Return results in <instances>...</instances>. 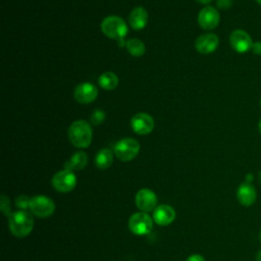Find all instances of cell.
Returning a JSON list of instances; mask_svg holds the SVG:
<instances>
[{
  "label": "cell",
  "mask_w": 261,
  "mask_h": 261,
  "mask_svg": "<svg viewBox=\"0 0 261 261\" xmlns=\"http://www.w3.org/2000/svg\"><path fill=\"white\" fill-rule=\"evenodd\" d=\"M34 217L31 212L17 210L8 217V225L11 233L16 238L28 237L34 228Z\"/></svg>",
  "instance_id": "obj_1"
},
{
  "label": "cell",
  "mask_w": 261,
  "mask_h": 261,
  "mask_svg": "<svg viewBox=\"0 0 261 261\" xmlns=\"http://www.w3.org/2000/svg\"><path fill=\"white\" fill-rule=\"evenodd\" d=\"M93 138V130L90 124L85 120L73 121L68 128V139L76 148H87L90 146Z\"/></svg>",
  "instance_id": "obj_2"
},
{
  "label": "cell",
  "mask_w": 261,
  "mask_h": 261,
  "mask_svg": "<svg viewBox=\"0 0 261 261\" xmlns=\"http://www.w3.org/2000/svg\"><path fill=\"white\" fill-rule=\"evenodd\" d=\"M101 30L106 37L116 40L119 46H123V40L128 30L125 21L121 17L116 15L105 17L101 22Z\"/></svg>",
  "instance_id": "obj_3"
},
{
  "label": "cell",
  "mask_w": 261,
  "mask_h": 261,
  "mask_svg": "<svg viewBox=\"0 0 261 261\" xmlns=\"http://www.w3.org/2000/svg\"><path fill=\"white\" fill-rule=\"evenodd\" d=\"M113 151L120 161L127 162L137 157L140 152V144L133 138H125L114 145Z\"/></svg>",
  "instance_id": "obj_4"
},
{
  "label": "cell",
  "mask_w": 261,
  "mask_h": 261,
  "mask_svg": "<svg viewBox=\"0 0 261 261\" xmlns=\"http://www.w3.org/2000/svg\"><path fill=\"white\" fill-rule=\"evenodd\" d=\"M153 218L146 212H136L128 219V229L137 236L148 234L153 228Z\"/></svg>",
  "instance_id": "obj_5"
},
{
  "label": "cell",
  "mask_w": 261,
  "mask_h": 261,
  "mask_svg": "<svg viewBox=\"0 0 261 261\" xmlns=\"http://www.w3.org/2000/svg\"><path fill=\"white\" fill-rule=\"evenodd\" d=\"M30 211L33 215L39 218H47L55 211V204L52 199L45 195H37L31 198Z\"/></svg>",
  "instance_id": "obj_6"
},
{
  "label": "cell",
  "mask_w": 261,
  "mask_h": 261,
  "mask_svg": "<svg viewBox=\"0 0 261 261\" xmlns=\"http://www.w3.org/2000/svg\"><path fill=\"white\" fill-rule=\"evenodd\" d=\"M52 187L59 193L71 192L76 186V176L73 171L63 169L56 172L52 177Z\"/></svg>",
  "instance_id": "obj_7"
},
{
  "label": "cell",
  "mask_w": 261,
  "mask_h": 261,
  "mask_svg": "<svg viewBox=\"0 0 261 261\" xmlns=\"http://www.w3.org/2000/svg\"><path fill=\"white\" fill-rule=\"evenodd\" d=\"M135 203L140 211L146 213L152 212L157 207V196L152 190L144 188L137 192Z\"/></svg>",
  "instance_id": "obj_8"
},
{
  "label": "cell",
  "mask_w": 261,
  "mask_h": 261,
  "mask_svg": "<svg viewBox=\"0 0 261 261\" xmlns=\"http://www.w3.org/2000/svg\"><path fill=\"white\" fill-rule=\"evenodd\" d=\"M229 43L231 48L240 54L250 51L253 45L251 36L246 31L241 29H237L231 32L229 36Z\"/></svg>",
  "instance_id": "obj_9"
},
{
  "label": "cell",
  "mask_w": 261,
  "mask_h": 261,
  "mask_svg": "<svg viewBox=\"0 0 261 261\" xmlns=\"http://www.w3.org/2000/svg\"><path fill=\"white\" fill-rule=\"evenodd\" d=\"M220 21L219 12L212 6H205L198 14V23L204 30L215 29Z\"/></svg>",
  "instance_id": "obj_10"
},
{
  "label": "cell",
  "mask_w": 261,
  "mask_h": 261,
  "mask_svg": "<svg viewBox=\"0 0 261 261\" xmlns=\"http://www.w3.org/2000/svg\"><path fill=\"white\" fill-rule=\"evenodd\" d=\"M130 126L135 133L139 135H147L154 128V119L148 113H137L130 119Z\"/></svg>",
  "instance_id": "obj_11"
},
{
  "label": "cell",
  "mask_w": 261,
  "mask_h": 261,
  "mask_svg": "<svg viewBox=\"0 0 261 261\" xmlns=\"http://www.w3.org/2000/svg\"><path fill=\"white\" fill-rule=\"evenodd\" d=\"M73 96L79 103L89 104L96 100L98 96V89L91 83H82L75 87Z\"/></svg>",
  "instance_id": "obj_12"
},
{
  "label": "cell",
  "mask_w": 261,
  "mask_h": 261,
  "mask_svg": "<svg viewBox=\"0 0 261 261\" xmlns=\"http://www.w3.org/2000/svg\"><path fill=\"white\" fill-rule=\"evenodd\" d=\"M219 45V39L217 35L208 33L199 36L195 41V48L201 54L213 53Z\"/></svg>",
  "instance_id": "obj_13"
},
{
  "label": "cell",
  "mask_w": 261,
  "mask_h": 261,
  "mask_svg": "<svg viewBox=\"0 0 261 261\" xmlns=\"http://www.w3.org/2000/svg\"><path fill=\"white\" fill-rule=\"evenodd\" d=\"M175 210L173 207L167 205V204H162L159 205L155 208L153 211L152 218L155 223L161 226H166L172 223L175 219Z\"/></svg>",
  "instance_id": "obj_14"
},
{
  "label": "cell",
  "mask_w": 261,
  "mask_h": 261,
  "mask_svg": "<svg viewBox=\"0 0 261 261\" xmlns=\"http://www.w3.org/2000/svg\"><path fill=\"white\" fill-rule=\"evenodd\" d=\"M237 199L244 207L252 206L257 200V191L251 182H243L237 190Z\"/></svg>",
  "instance_id": "obj_15"
},
{
  "label": "cell",
  "mask_w": 261,
  "mask_h": 261,
  "mask_svg": "<svg viewBox=\"0 0 261 261\" xmlns=\"http://www.w3.org/2000/svg\"><path fill=\"white\" fill-rule=\"evenodd\" d=\"M130 27L136 31L143 30L148 23V12L144 7L138 6L132 10L128 16Z\"/></svg>",
  "instance_id": "obj_16"
},
{
  "label": "cell",
  "mask_w": 261,
  "mask_h": 261,
  "mask_svg": "<svg viewBox=\"0 0 261 261\" xmlns=\"http://www.w3.org/2000/svg\"><path fill=\"white\" fill-rule=\"evenodd\" d=\"M88 163V156L85 152L79 151L71 155V157L64 163V169L77 171L84 169Z\"/></svg>",
  "instance_id": "obj_17"
},
{
  "label": "cell",
  "mask_w": 261,
  "mask_h": 261,
  "mask_svg": "<svg viewBox=\"0 0 261 261\" xmlns=\"http://www.w3.org/2000/svg\"><path fill=\"white\" fill-rule=\"evenodd\" d=\"M113 161V153L108 148L101 149L95 157V165L99 169H107L110 167Z\"/></svg>",
  "instance_id": "obj_18"
},
{
  "label": "cell",
  "mask_w": 261,
  "mask_h": 261,
  "mask_svg": "<svg viewBox=\"0 0 261 261\" xmlns=\"http://www.w3.org/2000/svg\"><path fill=\"white\" fill-rule=\"evenodd\" d=\"M98 84L104 90H113L118 85V77L114 72L106 71L99 76Z\"/></svg>",
  "instance_id": "obj_19"
},
{
  "label": "cell",
  "mask_w": 261,
  "mask_h": 261,
  "mask_svg": "<svg viewBox=\"0 0 261 261\" xmlns=\"http://www.w3.org/2000/svg\"><path fill=\"white\" fill-rule=\"evenodd\" d=\"M125 47H126L128 53L135 57H140V56L144 55V53L146 51V47H145L144 43L137 38H133V39L126 41Z\"/></svg>",
  "instance_id": "obj_20"
},
{
  "label": "cell",
  "mask_w": 261,
  "mask_h": 261,
  "mask_svg": "<svg viewBox=\"0 0 261 261\" xmlns=\"http://www.w3.org/2000/svg\"><path fill=\"white\" fill-rule=\"evenodd\" d=\"M0 209H1L2 213L7 217H9L12 213L11 208H10V201L4 194L1 195V197H0Z\"/></svg>",
  "instance_id": "obj_21"
},
{
  "label": "cell",
  "mask_w": 261,
  "mask_h": 261,
  "mask_svg": "<svg viewBox=\"0 0 261 261\" xmlns=\"http://www.w3.org/2000/svg\"><path fill=\"white\" fill-rule=\"evenodd\" d=\"M104 119H105V112L102 109H95L90 117V120L94 125H98L102 123Z\"/></svg>",
  "instance_id": "obj_22"
},
{
  "label": "cell",
  "mask_w": 261,
  "mask_h": 261,
  "mask_svg": "<svg viewBox=\"0 0 261 261\" xmlns=\"http://www.w3.org/2000/svg\"><path fill=\"white\" fill-rule=\"evenodd\" d=\"M31 198L25 195H19L15 198V206L19 208V210H25L30 208Z\"/></svg>",
  "instance_id": "obj_23"
},
{
  "label": "cell",
  "mask_w": 261,
  "mask_h": 261,
  "mask_svg": "<svg viewBox=\"0 0 261 261\" xmlns=\"http://www.w3.org/2000/svg\"><path fill=\"white\" fill-rule=\"evenodd\" d=\"M232 5V0H217V7L220 9H228Z\"/></svg>",
  "instance_id": "obj_24"
},
{
  "label": "cell",
  "mask_w": 261,
  "mask_h": 261,
  "mask_svg": "<svg viewBox=\"0 0 261 261\" xmlns=\"http://www.w3.org/2000/svg\"><path fill=\"white\" fill-rule=\"evenodd\" d=\"M251 51H252L255 55H261V41L253 42Z\"/></svg>",
  "instance_id": "obj_25"
},
{
  "label": "cell",
  "mask_w": 261,
  "mask_h": 261,
  "mask_svg": "<svg viewBox=\"0 0 261 261\" xmlns=\"http://www.w3.org/2000/svg\"><path fill=\"white\" fill-rule=\"evenodd\" d=\"M186 261H205V258L199 254H193L189 256Z\"/></svg>",
  "instance_id": "obj_26"
},
{
  "label": "cell",
  "mask_w": 261,
  "mask_h": 261,
  "mask_svg": "<svg viewBox=\"0 0 261 261\" xmlns=\"http://www.w3.org/2000/svg\"><path fill=\"white\" fill-rule=\"evenodd\" d=\"M253 179H254V175H253L252 173H248V174L246 175V181H247V182H252Z\"/></svg>",
  "instance_id": "obj_27"
},
{
  "label": "cell",
  "mask_w": 261,
  "mask_h": 261,
  "mask_svg": "<svg viewBox=\"0 0 261 261\" xmlns=\"http://www.w3.org/2000/svg\"><path fill=\"white\" fill-rule=\"evenodd\" d=\"M256 261H261V250H259L256 254Z\"/></svg>",
  "instance_id": "obj_28"
},
{
  "label": "cell",
  "mask_w": 261,
  "mask_h": 261,
  "mask_svg": "<svg viewBox=\"0 0 261 261\" xmlns=\"http://www.w3.org/2000/svg\"><path fill=\"white\" fill-rule=\"evenodd\" d=\"M196 1H198L201 4H209L212 0H196Z\"/></svg>",
  "instance_id": "obj_29"
},
{
  "label": "cell",
  "mask_w": 261,
  "mask_h": 261,
  "mask_svg": "<svg viewBox=\"0 0 261 261\" xmlns=\"http://www.w3.org/2000/svg\"><path fill=\"white\" fill-rule=\"evenodd\" d=\"M258 129H259V133H260V135H261V118H260V120H259V122H258Z\"/></svg>",
  "instance_id": "obj_30"
},
{
  "label": "cell",
  "mask_w": 261,
  "mask_h": 261,
  "mask_svg": "<svg viewBox=\"0 0 261 261\" xmlns=\"http://www.w3.org/2000/svg\"><path fill=\"white\" fill-rule=\"evenodd\" d=\"M258 179H259V182L261 185V170L259 171V174H258Z\"/></svg>",
  "instance_id": "obj_31"
},
{
  "label": "cell",
  "mask_w": 261,
  "mask_h": 261,
  "mask_svg": "<svg viewBox=\"0 0 261 261\" xmlns=\"http://www.w3.org/2000/svg\"><path fill=\"white\" fill-rule=\"evenodd\" d=\"M257 2V4H259L261 6V0H255Z\"/></svg>",
  "instance_id": "obj_32"
},
{
  "label": "cell",
  "mask_w": 261,
  "mask_h": 261,
  "mask_svg": "<svg viewBox=\"0 0 261 261\" xmlns=\"http://www.w3.org/2000/svg\"><path fill=\"white\" fill-rule=\"evenodd\" d=\"M260 107H261V98H260Z\"/></svg>",
  "instance_id": "obj_33"
},
{
  "label": "cell",
  "mask_w": 261,
  "mask_h": 261,
  "mask_svg": "<svg viewBox=\"0 0 261 261\" xmlns=\"http://www.w3.org/2000/svg\"><path fill=\"white\" fill-rule=\"evenodd\" d=\"M260 241H261V231H260Z\"/></svg>",
  "instance_id": "obj_34"
}]
</instances>
